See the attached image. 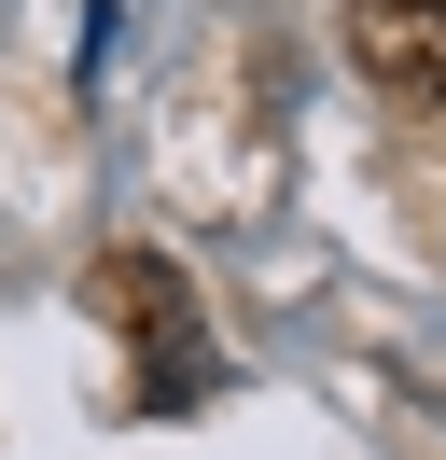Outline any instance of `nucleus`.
<instances>
[{"instance_id": "f03ea898", "label": "nucleus", "mask_w": 446, "mask_h": 460, "mask_svg": "<svg viewBox=\"0 0 446 460\" xmlns=\"http://www.w3.org/2000/svg\"><path fill=\"white\" fill-rule=\"evenodd\" d=\"M349 70L405 112H446V0H349Z\"/></svg>"}, {"instance_id": "f257e3e1", "label": "nucleus", "mask_w": 446, "mask_h": 460, "mask_svg": "<svg viewBox=\"0 0 446 460\" xmlns=\"http://www.w3.org/2000/svg\"><path fill=\"white\" fill-rule=\"evenodd\" d=\"M84 307L139 335V363H154L139 391H154V404H210V376H223V363H210V321H195L182 265H154V252H112V265H84Z\"/></svg>"}]
</instances>
